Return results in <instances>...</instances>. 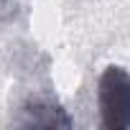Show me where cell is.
I'll use <instances>...</instances> for the list:
<instances>
[{
    "instance_id": "6da1fadb",
    "label": "cell",
    "mask_w": 130,
    "mask_h": 130,
    "mask_svg": "<svg viewBox=\"0 0 130 130\" xmlns=\"http://www.w3.org/2000/svg\"><path fill=\"white\" fill-rule=\"evenodd\" d=\"M97 107L102 127L125 130L130 127V72L122 67H110L97 82Z\"/></svg>"
},
{
    "instance_id": "7a4b0ae2",
    "label": "cell",
    "mask_w": 130,
    "mask_h": 130,
    "mask_svg": "<svg viewBox=\"0 0 130 130\" xmlns=\"http://www.w3.org/2000/svg\"><path fill=\"white\" fill-rule=\"evenodd\" d=\"M23 117L18 120V125H36V127H72V120L67 117V112H64L59 105L54 102H31L26 105L23 110Z\"/></svg>"
}]
</instances>
